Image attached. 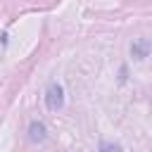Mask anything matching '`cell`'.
I'll return each instance as SVG.
<instances>
[{
  "label": "cell",
  "mask_w": 152,
  "mask_h": 152,
  "mask_svg": "<svg viewBox=\"0 0 152 152\" xmlns=\"http://www.w3.org/2000/svg\"><path fill=\"white\" fill-rule=\"evenodd\" d=\"M45 104H48L50 112L62 109V104H64V90H62L59 83H50L48 86V90H45Z\"/></svg>",
  "instance_id": "obj_1"
},
{
  "label": "cell",
  "mask_w": 152,
  "mask_h": 152,
  "mask_svg": "<svg viewBox=\"0 0 152 152\" xmlns=\"http://www.w3.org/2000/svg\"><path fill=\"white\" fill-rule=\"evenodd\" d=\"M28 140L31 142H43L45 140V126L40 121H31V126H28Z\"/></svg>",
  "instance_id": "obj_2"
},
{
  "label": "cell",
  "mask_w": 152,
  "mask_h": 152,
  "mask_svg": "<svg viewBox=\"0 0 152 152\" xmlns=\"http://www.w3.org/2000/svg\"><path fill=\"white\" fill-rule=\"evenodd\" d=\"M131 52H133L135 59H142V57L147 55V43H145V40H138L135 45H131Z\"/></svg>",
  "instance_id": "obj_3"
}]
</instances>
